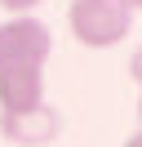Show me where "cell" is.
<instances>
[{
  "instance_id": "5",
  "label": "cell",
  "mask_w": 142,
  "mask_h": 147,
  "mask_svg": "<svg viewBox=\"0 0 142 147\" xmlns=\"http://www.w3.org/2000/svg\"><path fill=\"white\" fill-rule=\"evenodd\" d=\"M129 76L138 85V129H142V45L133 49V63H129Z\"/></svg>"
},
{
  "instance_id": "4",
  "label": "cell",
  "mask_w": 142,
  "mask_h": 147,
  "mask_svg": "<svg viewBox=\"0 0 142 147\" xmlns=\"http://www.w3.org/2000/svg\"><path fill=\"white\" fill-rule=\"evenodd\" d=\"M36 102H44V67L0 71V111H22Z\"/></svg>"
},
{
  "instance_id": "7",
  "label": "cell",
  "mask_w": 142,
  "mask_h": 147,
  "mask_svg": "<svg viewBox=\"0 0 142 147\" xmlns=\"http://www.w3.org/2000/svg\"><path fill=\"white\" fill-rule=\"evenodd\" d=\"M120 147H142V129H133V134H129V138H124V143H120Z\"/></svg>"
},
{
  "instance_id": "8",
  "label": "cell",
  "mask_w": 142,
  "mask_h": 147,
  "mask_svg": "<svg viewBox=\"0 0 142 147\" xmlns=\"http://www.w3.org/2000/svg\"><path fill=\"white\" fill-rule=\"evenodd\" d=\"M120 5H124L129 13H142V0H120Z\"/></svg>"
},
{
  "instance_id": "1",
  "label": "cell",
  "mask_w": 142,
  "mask_h": 147,
  "mask_svg": "<svg viewBox=\"0 0 142 147\" xmlns=\"http://www.w3.org/2000/svg\"><path fill=\"white\" fill-rule=\"evenodd\" d=\"M67 31L84 49H115L129 40L133 13L120 0H71L67 5Z\"/></svg>"
},
{
  "instance_id": "3",
  "label": "cell",
  "mask_w": 142,
  "mask_h": 147,
  "mask_svg": "<svg viewBox=\"0 0 142 147\" xmlns=\"http://www.w3.org/2000/svg\"><path fill=\"white\" fill-rule=\"evenodd\" d=\"M0 134L18 147H49L62 134V111L49 102H36L22 111H0Z\"/></svg>"
},
{
  "instance_id": "6",
  "label": "cell",
  "mask_w": 142,
  "mask_h": 147,
  "mask_svg": "<svg viewBox=\"0 0 142 147\" xmlns=\"http://www.w3.org/2000/svg\"><path fill=\"white\" fill-rule=\"evenodd\" d=\"M44 0H0V9L13 18V13H31V9H40Z\"/></svg>"
},
{
  "instance_id": "2",
  "label": "cell",
  "mask_w": 142,
  "mask_h": 147,
  "mask_svg": "<svg viewBox=\"0 0 142 147\" xmlns=\"http://www.w3.org/2000/svg\"><path fill=\"white\" fill-rule=\"evenodd\" d=\"M53 54V31L36 13H13L0 22V71L13 67H44Z\"/></svg>"
}]
</instances>
